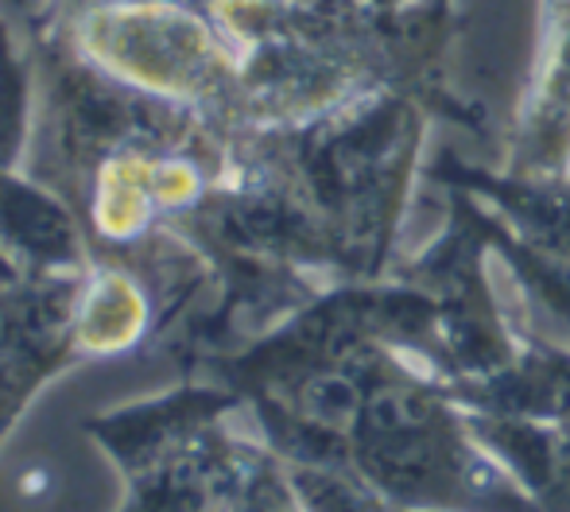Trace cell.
Here are the masks:
<instances>
[{
    "mask_svg": "<svg viewBox=\"0 0 570 512\" xmlns=\"http://www.w3.org/2000/svg\"><path fill=\"white\" fill-rule=\"evenodd\" d=\"M94 59L106 62L117 78L144 90H183L195 78L198 62L210 55L206 31L183 12L164 4L114 8L94 16L86 28Z\"/></svg>",
    "mask_w": 570,
    "mask_h": 512,
    "instance_id": "cell-1",
    "label": "cell"
}]
</instances>
